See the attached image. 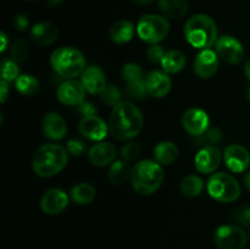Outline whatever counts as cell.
Here are the masks:
<instances>
[{
    "mask_svg": "<svg viewBox=\"0 0 250 249\" xmlns=\"http://www.w3.org/2000/svg\"><path fill=\"white\" fill-rule=\"evenodd\" d=\"M221 163V151L215 145H205L197 153L195 168L200 173H212Z\"/></svg>",
    "mask_w": 250,
    "mask_h": 249,
    "instance_id": "cell-15",
    "label": "cell"
},
{
    "mask_svg": "<svg viewBox=\"0 0 250 249\" xmlns=\"http://www.w3.org/2000/svg\"><path fill=\"white\" fill-rule=\"evenodd\" d=\"M15 85H16L17 92L21 93L22 95H28V97L36 95L41 89L39 81L32 75L19 76V78L15 81Z\"/></svg>",
    "mask_w": 250,
    "mask_h": 249,
    "instance_id": "cell-29",
    "label": "cell"
},
{
    "mask_svg": "<svg viewBox=\"0 0 250 249\" xmlns=\"http://www.w3.org/2000/svg\"><path fill=\"white\" fill-rule=\"evenodd\" d=\"M141 145L138 143H134V142H129V143L125 144L121 149L122 160L127 161V163H132V161L137 160L141 156Z\"/></svg>",
    "mask_w": 250,
    "mask_h": 249,
    "instance_id": "cell-34",
    "label": "cell"
},
{
    "mask_svg": "<svg viewBox=\"0 0 250 249\" xmlns=\"http://www.w3.org/2000/svg\"><path fill=\"white\" fill-rule=\"evenodd\" d=\"M122 77H124L125 82L132 83L137 82V81H142L143 78V70L137 63H126L122 68Z\"/></svg>",
    "mask_w": 250,
    "mask_h": 249,
    "instance_id": "cell-32",
    "label": "cell"
},
{
    "mask_svg": "<svg viewBox=\"0 0 250 249\" xmlns=\"http://www.w3.org/2000/svg\"><path fill=\"white\" fill-rule=\"evenodd\" d=\"M97 197V190L90 183L82 182L71 189V199L78 205H88Z\"/></svg>",
    "mask_w": 250,
    "mask_h": 249,
    "instance_id": "cell-27",
    "label": "cell"
},
{
    "mask_svg": "<svg viewBox=\"0 0 250 249\" xmlns=\"http://www.w3.org/2000/svg\"><path fill=\"white\" fill-rule=\"evenodd\" d=\"M214 242L219 249H244L248 236L238 225H224L215 229Z\"/></svg>",
    "mask_w": 250,
    "mask_h": 249,
    "instance_id": "cell-8",
    "label": "cell"
},
{
    "mask_svg": "<svg viewBox=\"0 0 250 249\" xmlns=\"http://www.w3.org/2000/svg\"><path fill=\"white\" fill-rule=\"evenodd\" d=\"M144 117L141 109L131 102H120L111 110L109 132L119 141H128L141 133Z\"/></svg>",
    "mask_w": 250,
    "mask_h": 249,
    "instance_id": "cell-1",
    "label": "cell"
},
{
    "mask_svg": "<svg viewBox=\"0 0 250 249\" xmlns=\"http://www.w3.org/2000/svg\"><path fill=\"white\" fill-rule=\"evenodd\" d=\"M100 98H102V100L105 104L114 107L115 105H117L121 102V92H120V89L116 85L109 84L103 90L102 94H100Z\"/></svg>",
    "mask_w": 250,
    "mask_h": 249,
    "instance_id": "cell-33",
    "label": "cell"
},
{
    "mask_svg": "<svg viewBox=\"0 0 250 249\" xmlns=\"http://www.w3.org/2000/svg\"><path fill=\"white\" fill-rule=\"evenodd\" d=\"M180 189L186 197L195 198L202 194L204 190V181L197 175H188L181 181Z\"/></svg>",
    "mask_w": 250,
    "mask_h": 249,
    "instance_id": "cell-28",
    "label": "cell"
},
{
    "mask_svg": "<svg viewBox=\"0 0 250 249\" xmlns=\"http://www.w3.org/2000/svg\"><path fill=\"white\" fill-rule=\"evenodd\" d=\"M209 116L207 112L198 107H192L185 111L182 116L183 128L192 136H200L205 133L209 127Z\"/></svg>",
    "mask_w": 250,
    "mask_h": 249,
    "instance_id": "cell-13",
    "label": "cell"
},
{
    "mask_svg": "<svg viewBox=\"0 0 250 249\" xmlns=\"http://www.w3.org/2000/svg\"><path fill=\"white\" fill-rule=\"evenodd\" d=\"M78 111L82 114V116H92V115H95L97 112V107L89 102H83L82 104L78 105Z\"/></svg>",
    "mask_w": 250,
    "mask_h": 249,
    "instance_id": "cell-40",
    "label": "cell"
},
{
    "mask_svg": "<svg viewBox=\"0 0 250 249\" xmlns=\"http://www.w3.org/2000/svg\"><path fill=\"white\" fill-rule=\"evenodd\" d=\"M247 98H248V100L250 102V87L248 88V90H247Z\"/></svg>",
    "mask_w": 250,
    "mask_h": 249,
    "instance_id": "cell-48",
    "label": "cell"
},
{
    "mask_svg": "<svg viewBox=\"0 0 250 249\" xmlns=\"http://www.w3.org/2000/svg\"><path fill=\"white\" fill-rule=\"evenodd\" d=\"M225 164L234 173L244 172L250 166V153L244 146L231 144L225 149Z\"/></svg>",
    "mask_w": 250,
    "mask_h": 249,
    "instance_id": "cell-12",
    "label": "cell"
},
{
    "mask_svg": "<svg viewBox=\"0 0 250 249\" xmlns=\"http://www.w3.org/2000/svg\"><path fill=\"white\" fill-rule=\"evenodd\" d=\"M186 55L181 50L173 49V50L166 51L161 61V67L166 73H177L183 70L186 66Z\"/></svg>",
    "mask_w": 250,
    "mask_h": 249,
    "instance_id": "cell-26",
    "label": "cell"
},
{
    "mask_svg": "<svg viewBox=\"0 0 250 249\" xmlns=\"http://www.w3.org/2000/svg\"><path fill=\"white\" fill-rule=\"evenodd\" d=\"M63 2V0H45L46 6L49 7H56L59 5H61Z\"/></svg>",
    "mask_w": 250,
    "mask_h": 249,
    "instance_id": "cell-44",
    "label": "cell"
},
{
    "mask_svg": "<svg viewBox=\"0 0 250 249\" xmlns=\"http://www.w3.org/2000/svg\"><path fill=\"white\" fill-rule=\"evenodd\" d=\"M165 172L158 161L141 160L132 167L131 183L133 189L142 195H150L163 185Z\"/></svg>",
    "mask_w": 250,
    "mask_h": 249,
    "instance_id": "cell-3",
    "label": "cell"
},
{
    "mask_svg": "<svg viewBox=\"0 0 250 249\" xmlns=\"http://www.w3.org/2000/svg\"><path fill=\"white\" fill-rule=\"evenodd\" d=\"M132 167L129 163L125 160L114 161L107 171V178L112 185L121 186L125 185L128 180H131Z\"/></svg>",
    "mask_w": 250,
    "mask_h": 249,
    "instance_id": "cell-25",
    "label": "cell"
},
{
    "mask_svg": "<svg viewBox=\"0 0 250 249\" xmlns=\"http://www.w3.org/2000/svg\"><path fill=\"white\" fill-rule=\"evenodd\" d=\"M78 131L85 138L90 141L100 142L106 137L109 131V124L97 115L92 116H84L81 119L78 124Z\"/></svg>",
    "mask_w": 250,
    "mask_h": 249,
    "instance_id": "cell-11",
    "label": "cell"
},
{
    "mask_svg": "<svg viewBox=\"0 0 250 249\" xmlns=\"http://www.w3.org/2000/svg\"><path fill=\"white\" fill-rule=\"evenodd\" d=\"M134 24L128 20H120L115 22L110 28V38L116 44H125L131 41L134 36Z\"/></svg>",
    "mask_w": 250,
    "mask_h": 249,
    "instance_id": "cell-23",
    "label": "cell"
},
{
    "mask_svg": "<svg viewBox=\"0 0 250 249\" xmlns=\"http://www.w3.org/2000/svg\"><path fill=\"white\" fill-rule=\"evenodd\" d=\"M244 72H246V76L250 81V58L246 61V65H244Z\"/></svg>",
    "mask_w": 250,
    "mask_h": 249,
    "instance_id": "cell-46",
    "label": "cell"
},
{
    "mask_svg": "<svg viewBox=\"0 0 250 249\" xmlns=\"http://www.w3.org/2000/svg\"><path fill=\"white\" fill-rule=\"evenodd\" d=\"M207 189L212 199L221 203L236 202L241 197V186L233 176L217 172L208 180Z\"/></svg>",
    "mask_w": 250,
    "mask_h": 249,
    "instance_id": "cell-6",
    "label": "cell"
},
{
    "mask_svg": "<svg viewBox=\"0 0 250 249\" xmlns=\"http://www.w3.org/2000/svg\"><path fill=\"white\" fill-rule=\"evenodd\" d=\"M193 68L198 77H212L219 68V55L211 49H204L195 58Z\"/></svg>",
    "mask_w": 250,
    "mask_h": 249,
    "instance_id": "cell-17",
    "label": "cell"
},
{
    "mask_svg": "<svg viewBox=\"0 0 250 249\" xmlns=\"http://www.w3.org/2000/svg\"><path fill=\"white\" fill-rule=\"evenodd\" d=\"M66 149H67L68 154H71V155L80 156L84 153L85 144H84V142L81 141V139L73 138V139H70V141L67 142Z\"/></svg>",
    "mask_w": 250,
    "mask_h": 249,
    "instance_id": "cell-37",
    "label": "cell"
},
{
    "mask_svg": "<svg viewBox=\"0 0 250 249\" xmlns=\"http://www.w3.org/2000/svg\"><path fill=\"white\" fill-rule=\"evenodd\" d=\"M88 158L94 166L111 165L116 159V148L109 142H99L89 149Z\"/></svg>",
    "mask_w": 250,
    "mask_h": 249,
    "instance_id": "cell-20",
    "label": "cell"
},
{
    "mask_svg": "<svg viewBox=\"0 0 250 249\" xmlns=\"http://www.w3.org/2000/svg\"><path fill=\"white\" fill-rule=\"evenodd\" d=\"M234 219H236L238 222H241L242 225L249 226L250 225V208H248V207L242 208L241 210L236 211V214H234Z\"/></svg>",
    "mask_w": 250,
    "mask_h": 249,
    "instance_id": "cell-39",
    "label": "cell"
},
{
    "mask_svg": "<svg viewBox=\"0 0 250 249\" xmlns=\"http://www.w3.org/2000/svg\"><path fill=\"white\" fill-rule=\"evenodd\" d=\"M29 54V46L24 39L17 38L15 39L10 46V59L15 62H22L27 59Z\"/></svg>",
    "mask_w": 250,
    "mask_h": 249,
    "instance_id": "cell-30",
    "label": "cell"
},
{
    "mask_svg": "<svg viewBox=\"0 0 250 249\" xmlns=\"http://www.w3.org/2000/svg\"><path fill=\"white\" fill-rule=\"evenodd\" d=\"M161 14L170 19H182L189 10L188 0H158Z\"/></svg>",
    "mask_w": 250,
    "mask_h": 249,
    "instance_id": "cell-22",
    "label": "cell"
},
{
    "mask_svg": "<svg viewBox=\"0 0 250 249\" xmlns=\"http://www.w3.org/2000/svg\"><path fill=\"white\" fill-rule=\"evenodd\" d=\"M67 163V149L59 144H43L34 153L32 168L39 177L49 178L61 172Z\"/></svg>",
    "mask_w": 250,
    "mask_h": 249,
    "instance_id": "cell-2",
    "label": "cell"
},
{
    "mask_svg": "<svg viewBox=\"0 0 250 249\" xmlns=\"http://www.w3.org/2000/svg\"><path fill=\"white\" fill-rule=\"evenodd\" d=\"M164 55H165V50L163 46L158 45V44H153L146 50V58L153 63H161Z\"/></svg>",
    "mask_w": 250,
    "mask_h": 249,
    "instance_id": "cell-36",
    "label": "cell"
},
{
    "mask_svg": "<svg viewBox=\"0 0 250 249\" xmlns=\"http://www.w3.org/2000/svg\"><path fill=\"white\" fill-rule=\"evenodd\" d=\"M215 49L219 58L229 65H238L246 56L242 43L232 36H224L217 39Z\"/></svg>",
    "mask_w": 250,
    "mask_h": 249,
    "instance_id": "cell-9",
    "label": "cell"
},
{
    "mask_svg": "<svg viewBox=\"0 0 250 249\" xmlns=\"http://www.w3.org/2000/svg\"><path fill=\"white\" fill-rule=\"evenodd\" d=\"M146 88L148 94L151 97L164 98L170 93L172 88V81L165 71L154 70L146 75Z\"/></svg>",
    "mask_w": 250,
    "mask_h": 249,
    "instance_id": "cell-14",
    "label": "cell"
},
{
    "mask_svg": "<svg viewBox=\"0 0 250 249\" xmlns=\"http://www.w3.org/2000/svg\"><path fill=\"white\" fill-rule=\"evenodd\" d=\"M126 92L129 98L133 99H142L148 94L146 88V78L142 81H137V82L126 83Z\"/></svg>",
    "mask_w": 250,
    "mask_h": 249,
    "instance_id": "cell-35",
    "label": "cell"
},
{
    "mask_svg": "<svg viewBox=\"0 0 250 249\" xmlns=\"http://www.w3.org/2000/svg\"><path fill=\"white\" fill-rule=\"evenodd\" d=\"M0 92H1V94H0V102H1V104H4L6 102L7 97H9V82L2 80L0 81Z\"/></svg>",
    "mask_w": 250,
    "mask_h": 249,
    "instance_id": "cell-41",
    "label": "cell"
},
{
    "mask_svg": "<svg viewBox=\"0 0 250 249\" xmlns=\"http://www.w3.org/2000/svg\"><path fill=\"white\" fill-rule=\"evenodd\" d=\"M85 93L83 84L78 81L67 80L59 85L56 98L63 105H81L84 102Z\"/></svg>",
    "mask_w": 250,
    "mask_h": 249,
    "instance_id": "cell-10",
    "label": "cell"
},
{
    "mask_svg": "<svg viewBox=\"0 0 250 249\" xmlns=\"http://www.w3.org/2000/svg\"><path fill=\"white\" fill-rule=\"evenodd\" d=\"M183 31L186 39L193 48L210 49L217 42L216 23L208 15L198 14L188 19Z\"/></svg>",
    "mask_w": 250,
    "mask_h": 249,
    "instance_id": "cell-4",
    "label": "cell"
},
{
    "mask_svg": "<svg viewBox=\"0 0 250 249\" xmlns=\"http://www.w3.org/2000/svg\"><path fill=\"white\" fill-rule=\"evenodd\" d=\"M136 5H139V6H148L151 2H154V0H132Z\"/></svg>",
    "mask_w": 250,
    "mask_h": 249,
    "instance_id": "cell-45",
    "label": "cell"
},
{
    "mask_svg": "<svg viewBox=\"0 0 250 249\" xmlns=\"http://www.w3.org/2000/svg\"><path fill=\"white\" fill-rule=\"evenodd\" d=\"M243 182H244V186H246V187L250 190V172L246 173V176L243 177Z\"/></svg>",
    "mask_w": 250,
    "mask_h": 249,
    "instance_id": "cell-47",
    "label": "cell"
},
{
    "mask_svg": "<svg viewBox=\"0 0 250 249\" xmlns=\"http://www.w3.org/2000/svg\"><path fill=\"white\" fill-rule=\"evenodd\" d=\"M20 76V68L17 62L12 61L11 59H4L1 61V80L6 82L16 81Z\"/></svg>",
    "mask_w": 250,
    "mask_h": 249,
    "instance_id": "cell-31",
    "label": "cell"
},
{
    "mask_svg": "<svg viewBox=\"0 0 250 249\" xmlns=\"http://www.w3.org/2000/svg\"><path fill=\"white\" fill-rule=\"evenodd\" d=\"M170 32V22L161 15H143L137 23V33L143 42L158 44L167 37Z\"/></svg>",
    "mask_w": 250,
    "mask_h": 249,
    "instance_id": "cell-7",
    "label": "cell"
},
{
    "mask_svg": "<svg viewBox=\"0 0 250 249\" xmlns=\"http://www.w3.org/2000/svg\"><path fill=\"white\" fill-rule=\"evenodd\" d=\"M42 128L46 138L59 141L62 139L67 133V124L63 117L58 112H48L43 117L42 121Z\"/></svg>",
    "mask_w": 250,
    "mask_h": 249,
    "instance_id": "cell-19",
    "label": "cell"
},
{
    "mask_svg": "<svg viewBox=\"0 0 250 249\" xmlns=\"http://www.w3.org/2000/svg\"><path fill=\"white\" fill-rule=\"evenodd\" d=\"M81 83L89 94H102L106 87V78L104 72L98 66H89L81 75Z\"/></svg>",
    "mask_w": 250,
    "mask_h": 249,
    "instance_id": "cell-18",
    "label": "cell"
},
{
    "mask_svg": "<svg viewBox=\"0 0 250 249\" xmlns=\"http://www.w3.org/2000/svg\"><path fill=\"white\" fill-rule=\"evenodd\" d=\"M53 70L66 80H73L85 70L84 55L72 46H61L50 56Z\"/></svg>",
    "mask_w": 250,
    "mask_h": 249,
    "instance_id": "cell-5",
    "label": "cell"
},
{
    "mask_svg": "<svg viewBox=\"0 0 250 249\" xmlns=\"http://www.w3.org/2000/svg\"><path fill=\"white\" fill-rule=\"evenodd\" d=\"M178 156V148L175 143L168 141L160 142L154 148V159L160 165H171Z\"/></svg>",
    "mask_w": 250,
    "mask_h": 249,
    "instance_id": "cell-24",
    "label": "cell"
},
{
    "mask_svg": "<svg viewBox=\"0 0 250 249\" xmlns=\"http://www.w3.org/2000/svg\"><path fill=\"white\" fill-rule=\"evenodd\" d=\"M59 37V28L49 21H42L31 28V39L39 46L53 44Z\"/></svg>",
    "mask_w": 250,
    "mask_h": 249,
    "instance_id": "cell-21",
    "label": "cell"
},
{
    "mask_svg": "<svg viewBox=\"0 0 250 249\" xmlns=\"http://www.w3.org/2000/svg\"><path fill=\"white\" fill-rule=\"evenodd\" d=\"M14 26H15V28L20 32L27 31L29 27L28 17L23 14H17L14 19Z\"/></svg>",
    "mask_w": 250,
    "mask_h": 249,
    "instance_id": "cell-38",
    "label": "cell"
},
{
    "mask_svg": "<svg viewBox=\"0 0 250 249\" xmlns=\"http://www.w3.org/2000/svg\"><path fill=\"white\" fill-rule=\"evenodd\" d=\"M208 138H209L210 142L212 143H217V142L221 141L222 133L219 128H211L208 132Z\"/></svg>",
    "mask_w": 250,
    "mask_h": 249,
    "instance_id": "cell-42",
    "label": "cell"
},
{
    "mask_svg": "<svg viewBox=\"0 0 250 249\" xmlns=\"http://www.w3.org/2000/svg\"><path fill=\"white\" fill-rule=\"evenodd\" d=\"M68 205V195L65 190L51 188L43 194L41 199V208L45 214H61Z\"/></svg>",
    "mask_w": 250,
    "mask_h": 249,
    "instance_id": "cell-16",
    "label": "cell"
},
{
    "mask_svg": "<svg viewBox=\"0 0 250 249\" xmlns=\"http://www.w3.org/2000/svg\"><path fill=\"white\" fill-rule=\"evenodd\" d=\"M0 39H1V48H0V51L4 53L5 49H6L7 46V36L5 32H1V33H0Z\"/></svg>",
    "mask_w": 250,
    "mask_h": 249,
    "instance_id": "cell-43",
    "label": "cell"
}]
</instances>
